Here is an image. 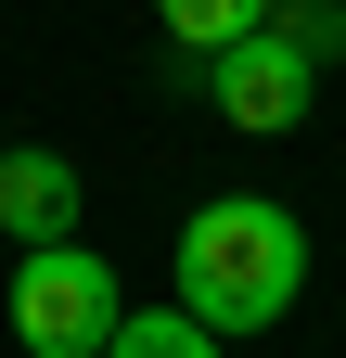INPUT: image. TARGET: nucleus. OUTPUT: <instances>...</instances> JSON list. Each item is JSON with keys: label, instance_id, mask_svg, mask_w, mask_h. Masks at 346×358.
Here are the masks:
<instances>
[{"label": "nucleus", "instance_id": "f257e3e1", "mask_svg": "<svg viewBox=\"0 0 346 358\" xmlns=\"http://www.w3.org/2000/svg\"><path fill=\"white\" fill-rule=\"evenodd\" d=\"M295 294H308V217H295V205H270V192H205L180 217V307L219 345L295 320Z\"/></svg>", "mask_w": 346, "mask_h": 358}, {"label": "nucleus", "instance_id": "f03ea898", "mask_svg": "<svg viewBox=\"0 0 346 358\" xmlns=\"http://www.w3.org/2000/svg\"><path fill=\"white\" fill-rule=\"evenodd\" d=\"M116 320H128L116 256H90V243H39V256H13V345H26V358H103Z\"/></svg>", "mask_w": 346, "mask_h": 358}, {"label": "nucleus", "instance_id": "7ed1b4c3", "mask_svg": "<svg viewBox=\"0 0 346 358\" xmlns=\"http://www.w3.org/2000/svg\"><path fill=\"white\" fill-rule=\"evenodd\" d=\"M205 90H219V115L244 128V141H282V128H308V90H321V64L295 52L282 26H256L244 52H219V64H205Z\"/></svg>", "mask_w": 346, "mask_h": 358}, {"label": "nucleus", "instance_id": "20e7f679", "mask_svg": "<svg viewBox=\"0 0 346 358\" xmlns=\"http://www.w3.org/2000/svg\"><path fill=\"white\" fill-rule=\"evenodd\" d=\"M0 243H13V256L77 243V166L52 141H13V154H0Z\"/></svg>", "mask_w": 346, "mask_h": 358}, {"label": "nucleus", "instance_id": "39448f33", "mask_svg": "<svg viewBox=\"0 0 346 358\" xmlns=\"http://www.w3.org/2000/svg\"><path fill=\"white\" fill-rule=\"evenodd\" d=\"M154 26H167V52L219 64V52H244V38L270 26V0H154Z\"/></svg>", "mask_w": 346, "mask_h": 358}, {"label": "nucleus", "instance_id": "423d86ee", "mask_svg": "<svg viewBox=\"0 0 346 358\" xmlns=\"http://www.w3.org/2000/svg\"><path fill=\"white\" fill-rule=\"evenodd\" d=\"M103 358H219V333H205L193 307H128Z\"/></svg>", "mask_w": 346, "mask_h": 358}, {"label": "nucleus", "instance_id": "0eeeda50", "mask_svg": "<svg viewBox=\"0 0 346 358\" xmlns=\"http://www.w3.org/2000/svg\"><path fill=\"white\" fill-rule=\"evenodd\" d=\"M270 26H282L308 64H346V0H270Z\"/></svg>", "mask_w": 346, "mask_h": 358}, {"label": "nucleus", "instance_id": "6e6552de", "mask_svg": "<svg viewBox=\"0 0 346 358\" xmlns=\"http://www.w3.org/2000/svg\"><path fill=\"white\" fill-rule=\"evenodd\" d=\"M0 154H13V141H0Z\"/></svg>", "mask_w": 346, "mask_h": 358}]
</instances>
